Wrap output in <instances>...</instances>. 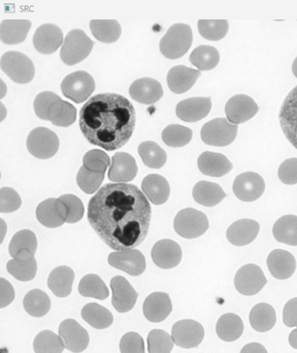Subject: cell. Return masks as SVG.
Masks as SVG:
<instances>
[{
  "label": "cell",
  "instance_id": "6da1fadb",
  "mask_svg": "<svg viewBox=\"0 0 297 353\" xmlns=\"http://www.w3.org/2000/svg\"><path fill=\"white\" fill-rule=\"evenodd\" d=\"M152 210L133 184L109 183L91 198L88 217L92 229L111 249L133 250L146 239Z\"/></svg>",
  "mask_w": 297,
  "mask_h": 353
},
{
  "label": "cell",
  "instance_id": "7a4b0ae2",
  "mask_svg": "<svg viewBox=\"0 0 297 353\" xmlns=\"http://www.w3.org/2000/svg\"><path fill=\"white\" fill-rule=\"evenodd\" d=\"M136 113L127 98L115 94L92 97L80 113V127L85 139L107 151L119 150L133 135Z\"/></svg>",
  "mask_w": 297,
  "mask_h": 353
},
{
  "label": "cell",
  "instance_id": "3957f363",
  "mask_svg": "<svg viewBox=\"0 0 297 353\" xmlns=\"http://www.w3.org/2000/svg\"><path fill=\"white\" fill-rule=\"evenodd\" d=\"M193 43V32L189 25L174 24L161 39L160 50L165 57L176 59L190 50Z\"/></svg>",
  "mask_w": 297,
  "mask_h": 353
},
{
  "label": "cell",
  "instance_id": "277c9868",
  "mask_svg": "<svg viewBox=\"0 0 297 353\" xmlns=\"http://www.w3.org/2000/svg\"><path fill=\"white\" fill-rule=\"evenodd\" d=\"M94 45V41L82 30H72L62 45L61 61L68 65L80 63L91 54Z\"/></svg>",
  "mask_w": 297,
  "mask_h": 353
},
{
  "label": "cell",
  "instance_id": "5b68a950",
  "mask_svg": "<svg viewBox=\"0 0 297 353\" xmlns=\"http://www.w3.org/2000/svg\"><path fill=\"white\" fill-rule=\"evenodd\" d=\"M174 227L178 235L184 239H194L200 237L209 230V219L201 211L187 208L177 214Z\"/></svg>",
  "mask_w": 297,
  "mask_h": 353
},
{
  "label": "cell",
  "instance_id": "8992f818",
  "mask_svg": "<svg viewBox=\"0 0 297 353\" xmlns=\"http://www.w3.org/2000/svg\"><path fill=\"white\" fill-rule=\"evenodd\" d=\"M0 65L5 74L16 83H29L34 77V65L31 59L22 52H6L2 56Z\"/></svg>",
  "mask_w": 297,
  "mask_h": 353
},
{
  "label": "cell",
  "instance_id": "52a82bcc",
  "mask_svg": "<svg viewBox=\"0 0 297 353\" xmlns=\"http://www.w3.org/2000/svg\"><path fill=\"white\" fill-rule=\"evenodd\" d=\"M237 132V125L230 123L226 119L217 118L204 125L201 137L203 143L209 146L227 147L236 140Z\"/></svg>",
  "mask_w": 297,
  "mask_h": 353
},
{
  "label": "cell",
  "instance_id": "ba28073f",
  "mask_svg": "<svg viewBox=\"0 0 297 353\" xmlns=\"http://www.w3.org/2000/svg\"><path fill=\"white\" fill-rule=\"evenodd\" d=\"M95 90V81L88 72L77 71L65 77L61 83V91L65 97L76 103L87 101Z\"/></svg>",
  "mask_w": 297,
  "mask_h": 353
},
{
  "label": "cell",
  "instance_id": "9c48e42d",
  "mask_svg": "<svg viewBox=\"0 0 297 353\" xmlns=\"http://www.w3.org/2000/svg\"><path fill=\"white\" fill-rule=\"evenodd\" d=\"M26 147L38 159H49L57 153L59 141L57 135L48 128H37L28 135Z\"/></svg>",
  "mask_w": 297,
  "mask_h": 353
},
{
  "label": "cell",
  "instance_id": "30bf717a",
  "mask_svg": "<svg viewBox=\"0 0 297 353\" xmlns=\"http://www.w3.org/2000/svg\"><path fill=\"white\" fill-rule=\"evenodd\" d=\"M266 283L267 279L262 269L253 263L242 267L234 278V286L237 292L244 296L257 294Z\"/></svg>",
  "mask_w": 297,
  "mask_h": 353
},
{
  "label": "cell",
  "instance_id": "8fae6325",
  "mask_svg": "<svg viewBox=\"0 0 297 353\" xmlns=\"http://www.w3.org/2000/svg\"><path fill=\"white\" fill-rule=\"evenodd\" d=\"M205 332L203 326L194 320H181L172 328V338L179 347L190 349L197 347L203 342Z\"/></svg>",
  "mask_w": 297,
  "mask_h": 353
},
{
  "label": "cell",
  "instance_id": "7c38bea8",
  "mask_svg": "<svg viewBox=\"0 0 297 353\" xmlns=\"http://www.w3.org/2000/svg\"><path fill=\"white\" fill-rule=\"evenodd\" d=\"M36 216L39 223L46 228L61 227L67 223L68 210L67 204L61 198H50L39 203L36 210Z\"/></svg>",
  "mask_w": 297,
  "mask_h": 353
},
{
  "label": "cell",
  "instance_id": "4fadbf2b",
  "mask_svg": "<svg viewBox=\"0 0 297 353\" xmlns=\"http://www.w3.org/2000/svg\"><path fill=\"white\" fill-rule=\"evenodd\" d=\"M265 190V183L260 174L246 172L239 174L233 184V191L243 202L252 203L259 199Z\"/></svg>",
  "mask_w": 297,
  "mask_h": 353
},
{
  "label": "cell",
  "instance_id": "5bb4252c",
  "mask_svg": "<svg viewBox=\"0 0 297 353\" xmlns=\"http://www.w3.org/2000/svg\"><path fill=\"white\" fill-rule=\"evenodd\" d=\"M279 121L287 140L297 150V85L289 92L283 101Z\"/></svg>",
  "mask_w": 297,
  "mask_h": 353
},
{
  "label": "cell",
  "instance_id": "9a60e30c",
  "mask_svg": "<svg viewBox=\"0 0 297 353\" xmlns=\"http://www.w3.org/2000/svg\"><path fill=\"white\" fill-rule=\"evenodd\" d=\"M108 263L114 268L134 276L141 275L147 266L143 254L138 250H120L111 253L108 256Z\"/></svg>",
  "mask_w": 297,
  "mask_h": 353
},
{
  "label": "cell",
  "instance_id": "2e32d148",
  "mask_svg": "<svg viewBox=\"0 0 297 353\" xmlns=\"http://www.w3.org/2000/svg\"><path fill=\"white\" fill-rule=\"evenodd\" d=\"M258 105L252 97L245 94L234 95L227 102L225 113L230 123L238 125L244 123L255 117L258 112Z\"/></svg>",
  "mask_w": 297,
  "mask_h": 353
},
{
  "label": "cell",
  "instance_id": "e0dca14e",
  "mask_svg": "<svg viewBox=\"0 0 297 353\" xmlns=\"http://www.w3.org/2000/svg\"><path fill=\"white\" fill-rule=\"evenodd\" d=\"M59 336L64 341L65 348L72 352H81L89 345L88 332L74 319L62 322L59 328Z\"/></svg>",
  "mask_w": 297,
  "mask_h": 353
},
{
  "label": "cell",
  "instance_id": "ac0fdd59",
  "mask_svg": "<svg viewBox=\"0 0 297 353\" xmlns=\"http://www.w3.org/2000/svg\"><path fill=\"white\" fill-rule=\"evenodd\" d=\"M111 289L113 292L112 303L117 312L125 313L134 308L138 299V293L133 286L123 276H114L111 280Z\"/></svg>",
  "mask_w": 297,
  "mask_h": 353
},
{
  "label": "cell",
  "instance_id": "d6986e66",
  "mask_svg": "<svg viewBox=\"0 0 297 353\" xmlns=\"http://www.w3.org/2000/svg\"><path fill=\"white\" fill-rule=\"evenodd\" d=\"M152 259L155 265L161 269H173L181 263L183 250L174 241L161 240L152 249Z\"/></svg>",
  "mask_w": 297,
  "mask_h": 353
},
{
  "label": "cell",
  "instance_id": "ffe728a7",
  "mask_svg": "<svg viewBox=\"0 0 297 353\" xmlns=\"http://www.w3.org/2000/svg\"><path fill=\"white\" fill-rule=\"evenodd\" d=\"M32 42L36 50L41 54H52L63 43V32L54 24L42 25L36 30Z\"/></svg>",
  "mask_w": 297,
  "mask_h": 353
},
{
  "label": "cell",
  "instance_id": "44dd1931",
  "mask_svg": "<svg viewBox=\"0 0 297 353\" xmlns=\"http://www.w3.org/2000/svg\"><path fill=\"white\" fill-rule=\"evenodd\" d=\"M212 108L210 97L187 99L178 103L176 114L181 121L196 122L209 115Z\"/></svg>",
  "mask_w": 297,
  "mask_h": 353
},
{
  "label": "cell",
  "instance_id": "7402d4cb",
  "mask_svg": "<svg viewBox=\"0 0 297 353\" xmlns=\"http://www.w3.org/2000/svg\"><path fill=\"white\" fill-rule=\"evenodd\" d=\"M137 173V163L131 154L125 152L114 154L108 172L109 180L114 183H128L136 177Z\"/></svg>",
  "mask_w": 297,
  "mask_h": 353
},
{
  "label": "cell",
  "instance_id": "603a6c76",
  "mask_svg": "<svg viewBox=\"0 0 297 353\" xmlns=\"http://www.w3.org/2000/svg\"><path fill=\"white\" fill-rule=\"evenodd\" d=\"M38 242L35 234L29 230L16 233L9 245L10 255L13 259L28 261L34 259Z\"/></svg>",
  "mask_w": 297,
  "mask_h": 353
},
{
  "label": "cell",
  "instance_id": "cb8c5ba5",
  "mask_svg": "<svg viewBox=\"0 0 297 353\" xmlns=\"http://www.w3.org/2000/svg\"><path fill=\"white\" fill-rule=\"evenodd\" d=\"M259 223L255 220L240 219L231 224L227 230V239L236 246H245L252 243L258 236Z\"/></svg>",
  "mask_w": 297,
  "mask_h": 353
},
{
  "label": "cell",
  "instance_id": "d4e9b609",
  "mask_svg": "<svg viewBox=\"0 0 297 353\" xmlns=\"http://www.w3.org/2000/svg\"><path fill=\"white\" fill-rule=\"evenodd\" d=\"M201 72L196 69L176 65L168 72L167 81L168 87L174 94H184L196 84Z\"/></svg>",
  "mask_w": 297,
  "mask_h": 353
},
{
  "label": "cell",
  "instance_id": "484cf974",
  "mask_svg": "<svg viewBox=\"0 0 297 353\" xmlns=\"http://www.w3.org/2000/svg\"><path fill=\"white\" fill-rule=\"evenodd\" d=\"M267 265L274 278L279 280L289 279L296 269L295 256L283 250H273L267 259Z\"/></svg>",
  "mask_w": 297,
  "mask_h": 353
},
{
  "label": "cell",
  "instance_id": "4316f807",
  "mask_svg": "<svg viewBox=\"0 0 297 353\" xmlns=\"http://www.w3.org/2000/svg\"><path fill=\"white\" fill-rule=\"evenodd\" d=\"M130 94L134 101L141 104L151 105L161 100L163 89L159 81L151 78H143L131 85Z\"/></svg>",
  "mask_w": 297,
  "mask_h": 353
},
{
  "label": "cell",
  "instance_id": "83f0119b",
  "mask_svg": "<svg viewBox=\"0 0 297 353\" xmlns=\"http://www.w3.org/2000/svg\"><path fill=\"white\" fill-rule=\"evenodd\" d=\"M173 305L167 293L154 292L145 300L143 312L148 321L160 323L170 316Z\"/></svg>",
  "mask_w": 297,
  "mask_h": 353
},
{
  "label": "cell",
  "instance_id": "f1b7e54d",
  "mask_svg": "<svg viewBox=\"0 0 297 353\" xmlns=\"http://www.w3.org/2000/svg\"><path fill=\"white\" fill-rule=\"evenodd\" d=\"M198 168L205 176L222 177L232 170L233 165L224 154L207 151L198 158Z\"/></svg>",
  "mask_w": 297,
  "mask_h": 353
},
{
  "label": "cell",
  "instance_id": "f546056e",
  "mask_svg": "<svg viewBox=\"0 0 297 353\" xmlns=\"http://www.w3.org/2000/svg\"><path fill=\"white\" fill-rule=\"evenodd\" d=\"M32 22L28 19H6L0 25V39L6 45H17L25 41Z\"/></svg>",
  "mask_w": 297,
  "mask_h": 353
},
{
  "label": "cell",
  "instance_id": "4dcf8cb0",
  "mask_svg": "<svg viewBox=\"0 0 297 353\" xmlns=\"http://www.w3.org/2000/svg\"><path fill=\"white\" fill-rule=\"evenodd\" d=\"M141 188L148 199L154 205H161L167 202L170 194L168 181L160 174H150L144 178Z\"/></svg>",
  "mask_w": 297,
  "mask_h": 353
},
{
  "label": "cell",
  "instance_id": "1f68e13d",
  "mask_svg": "<svg viewBox=\"0 0 297 353\" xmlns=\"http://www.w3.org/2000/svg\"><path fill=\"white\" fill-rule=\"evenodd\" d=\"M74 272L68 266H59L49 275L48 285L58 298H67L71 294Z\"/></svg>",
  "mask_w": 297,
  "mask_h": 353
},
{
  "label": "cell",
  "instance_id": "d6a6232c",
  "mask_svg": "<svg viewBox=\"0 0 297 353\" xmlns=\"http://www.w3.org/2000/svg\"><path fill=\"white\" fill-rule=\"evenodd\" d=\"M227 196L223 188L216 183L210 181H199L193 190L194 201L201 205L205 207H214Z\"/></svg>",
  "mask_w": 297,
  "mask_h": 353
},
{
  "label": "cell",
  "instance_id": "836d02e7",
  "mask_svg": "<svg viewBox=\"0 0 297 353\" xmlns=\"http://www.w3.org/2000/svg\"><path fill=\"white\" fill-rule=\"evenodd\" d=\"M252 328L258 332L270 331L276 323L275 309L269 303H260L253 307L249 315Z\"/></svg>",
  "mask_w": 297,
  "mask_h": 353
},
{
  "label": "cell",
  "instance_id": "e575fe53",
  "mask_svg": "<svg viewBox=\"0 0 297 353\" xmlns=\"http://www.w3.org/2000/svg\"><path fill=\"white\" fill-rule=\"evenodd\" d=\"M244 331L242 319L234 313L221 316L216 325V333L222 341L234 342L240 338Z\"/></svg>",
  "mask_w": 297,
  "mask_h": 353
},
{
  "label": "cell",
  "instance_id": "d590c367",
  "mask_svg": "<svg viewBox=\"0 0 297 353\" xmlns=\"http://www.w3.org/2000/svg\"><path fill=\"white\" fill-rule=\"evenodd\" d=\"M273 235L279 243L297 246V216L287 214L280 217L273 227Z\"/></svg>",
  "mask_w": 297,
  "mask_h": 353
},
{
  "label": "cell",
  "instance_id": "8d00e7d4",
  "mask_svg": "<svg viewBox=\"0 0 297 353\" xmlns=\"http://www.w3.org/2000/svg\"><path fill=\"white\" fill-rule=\"evenodd\" d=\"M81 316L92 327L99 330L107 328L114 322L112 313L105 307L95 303L85 305L82 309Z\"/></svg>",
  "mask_w": 297,
  "mask_h": 353
},
{
  "label": "cell",
  "instance_id": "74e56055",
  "mask_svg": "<svg viewBox=\"0 0 297 353\" xmlns=\"http://www.w3.org/2000/svg\"><path fill=\"white\" fill-rule=\"evenodd\" d=\"M90 29L99 41L107 44L117 41L121 34V25L114 19H94L90 22Z\"/></svg>",
  "mask_w": 297,
  "mask_h": 353
},
{
  "label": "cell",
  "instance_id": "f35d334b",
  "mask_svg": "<svg viewBox=\"0 0 297 353\" xmlns=\"http://www.w3.org/2000/svg\"><path fill=\"white\" fill-rule=\"evenodd\" d=\"M25 312L35 318L48 314L51 309V299L43 290L35 289L29 292L24 299Z\"/></svg>",
  "mask_w": 297,
  "mask_h": 353
},
{
  "label": "cell",
  "instance_id": "ab89813d",
  "mask_svg": "<svg viewBox=\"0 0 297 353\" xmlns=\"http://www.w3.org/2000/svg\"><path fill=\"white\" fill-rule=\"evenodd\" d=\"M77 110L68 101L59 100L52 104L49 110V120L57 127L67 128L74 124Z\"/></svg>",
  "mask_w": 297,
  "mask_h": 353
},
{
  "label": "cell",
  "instance_id": "60d3db41",
  "mask_svg": "<svg viewBox=\"0 0 297 353\" xmlns=\"http://www.w3.org/2000/svg\"><path fill=\"white\" fill-rule=\"evenodd\" d=\"M190 62L201 71L212 70L220 61L217 49L210 46H200L190 55Z\"/></svg>",
  "mask_w": 297,
  "mask_h": 353
},
{
  "label": "cell",
  "instance_id": "b9f144b4",
  "mask_svg": "<svg viewBox=\"0 0 297 353\" xmlns=\"http://www.w3.org/2000/svg\"><path fill=\"white\" fill-rule=\"evenodd\" d=\"M138 152L148 168L159 170L167 163L166 152L154 141H144L139 146Z\"/></svg>",
  "mask_w": 297,
  "mask_h": 353
},
{
  "label": "cell",
  "instance_id": "7bdbcfd3",
  "mask_svg": "<svg viewBox=\"0 0 297 353\" xmlns=\"http://www.w3.org/2000/svg\"><path fill=\"white\" fill-rule=\"evenodd\" d=\"M79 292L85 298L105 300L108 298L109 290L100 276L89 274L81 279L79 285Z\"/></svg>",
  "mask_w": 297,
  "mask_h": 353
},
{
  "label": "cell",
  "instance_id": "ee69618b",
  "mask_svg": "<svg viewBox=\"0 0 297 353\" xmlns=\"http://www.w3.org/2000/svg\"><path fill=\"white\" fill-rule=\"evenodd\" d=\"M193 132L190 128L173 124L167 126L163 132V140L165 144L172 148L186 146L192 140Z\"/></svg>",
  "mask_w": 297,
  "mask_h": 353
},
{
  "label": "cell",
  "instance_id": "f6af8a7d",
  "mask_svg": "<svg viewBox=\"0 0 297 353\" xmlns=\"http://www.w3.org/2000/svg\"><path fill=\"white\" fill-rule=\"evenodd\" d=\"M198 30L207 41H218L225 37L229 32V22L225 19H201L198 21Z\"/></svg>",
  "mask_w": 297,
  "mask_h": 353
},
{
  "label": "cell",
  "instance_id": "bcb514c9",
  "mask_svg": "<svg viewBox=\"0 0 297 353\" xmlns=\"http://www.w3.org/2000/svg\"><path fill=\"white\" fill-rule=\"evenodd\" d=\"M37 267L35 259L28 261L12 259L8 263V272L21 282L34 279L37 274Z\"/></svg>",
  "mask_w": 297,
  "mask_h": 353
},
{
  "label": "cell",
  "instance_id": "7dc6e473",
  "mask_svg": "<svg viewBox=\"0 0 297 353\" xmlns=\"http://www.w3.org/2000/svg\"><path fill=\"white\" fill-rule=\"evenodd\" d=\"M65 348L61 336L51 331L41 332L34 339V349L36 352H62Z\"/></svg>",
  "mask_w": 297,
  "mask_h": 353
},
{
  "label": "cell",
  "instance_id": "c3c4849f",
  "mask_svg": "<svg viewBox=\"0 0 297 353\" xmlns=\"http://www.w3.org/2000/svg\"><path fill=\"white\" fill-rule=\"evenodd\" d=\"M148 352H170L174 348V339L163 330H153L147 338Z\"/></svg>",
  "mask_w": 297,
  "mask_h": 353
},
{
  "label": "cell",
  "instance_id": "681fc988",
  "mask_svg": "<svg viewBox=\"0 0 297 353\" xmlns=\"http://www.w3.org/2000/svg\"><path fill=\"white\" fill-rule=\"evenodd\" d=\"M104 176L105 174L92 172L82 166L78 173L77 183L85 194H94L101 185Z\"/></svg>",
  "mask_w": 297,
  "mask_h": 353
},
{
  "label": "cell",
  "instance_id": "f907efd6",
  "mask_svg": "<svg viewBox=\"0 0 297 353\" xmlns=\"http://www.w3.org/2000/svg\"><path fill=\"white\" fill-rule=\"evenodd\" d=\"M110 165V158L100 150L88 152L83 158V166L92 172L105 174Z\"/></svg>",
  "mask_w": 297,
  "mask_h": 353
},
{
  "label": "cell",
  "instance_id": "816d5d0a",
  "mask_svg": "<svg viewBox=\"0 0 297 353\" xmlns=\"http://www.w3.org/2000/svg\"><path fill=\"white\" fill-rule=\"evenodd\" d=\"M61 100L59 95L52 92H43L39 94L34 101V111L39 118L42 120H49V110L56 101Z\"/></svg>",
  "mask_w": 297,
  "mask_h": 353
},
{
  "label": "cell",
  "instance_id": "f5cc1de1",
  "mask_svg": "<svg viewBox=\"0 0 297 353\" xmlns=\"http://www.w3.org/2000/svg\"><path fill=\"white\" fill-rule=\"evenodd\" d=\"M21 198L11 188H2L0 190V212L11 213L21 206Z\"/></svg>",
  "mask_w": 297,
  "mask_h": 353
},
{
  "label": "cell",
  "instance_id": "db71d44e",
  "mask_svg": "<svg viewBox=\"0 0 297 353\" xmlns=\"http://www.w3.org/2000/svg\"><path fill=\"white\" fill-rule=\"evenodd\" d=\"M67 204L68 210V223H78L84 216L85 209L80 198L74 194H63L61 197Z\"/></svg>",
  "mask_w": 297,
  "mask_h": 353
},
{
  "label": "cell",
  "instance_id": "11a10c76",
  "mask_svg": "<svg viewBox=\"0 0 297 353\" xmlns=\"http://www.w3.org/2000/svg\"><path fill=\"white\" fill-rule=\"evenodd\" d=\"M278 177L280 181L287 185L297 183V158H290L280 164Z\"/></svg>",
  "mask_w": 297,
  "mask_h": 353
},
{
  "label": "cell",
  "instance_id": "9f6ffc18",
  "mask_svg": "<svg viewBox=\"0 0 297 353\" xmlns=\"http://www.w3.org/2000/svg\"><path fill=\"white\" fill-rule=\"evenodd\" d=\"M120 349L121 352H145L143 339L136 332H128L122 336Z\"/></svg>",
  "mask_w": 297,
  "mask_h": 353
},
{
  "label": "cell",
  "instance_id": "6f0895ef",
  "mask_svg": "<svg viewBox=\"0 0 297 353\" xmlns=\"http://www.w3.org/2000/svg\"><path fill=\"white\" fill-rule=\"evenodd\" d=\"M283 322L288 327H297V298L286 303L283 309Z\"/></svg>",
  "mask_w": 297,
  "mask_h": 353
},
{
  "label": "cell",
  "instance_id": "680465c9",
  "mask_svg": "<svg viewBox=\"0 0 297 353\" xmlns=\"http://www.w3.org/2000/svg\"><path fill=\"white\" fill-rule=\"evenodd\" d=\"M15 299V292L11 283L0 279V308L8 306Z\"/></svg>",
  "mask_w": 297,
  "mask_h": 353
},
{
  "label": "cell",
  "instance_id": "91938a15",
  "mask_svg": "<svg viewBox=\"0 0 297 353\" xmlns=\"http://www.w3.org/2000/svg\"><path fill=\"white\" fill-rule=\"evenodd\" d=\"M242 352H267V350L258 343H252V344L244 346Z\"/></svg>",
  "mask_w": 297,
  "mask_h": 353
},
{
  "label": "cell",
  "instance_id": "94428289",
  "mask_svg": "<svg viewBox=\"0 0 297 353\" xmlns=\"http://www.w3.org/2000/svg\"><path fill=\"white\" fill-rule=\"evenodd\" d=\"M289 345L292 346L294 349L297 350V328L293 330L289 336Z\"/></svg>",
  "mask_w": 297,
  "mask_h": 353
},
{
  "label": "cell",
  "instance_id": "6125c7cd",
  "mask_svg": "<svg viewBox=\"0 0 297 353\" xmlns=\"http://www.w3.org/2000/svg\"><path fill=\"white\" fill-rule=\"evenodd\" d=\"M292 72H293L294 75H295L296 77L297 78V57L296 58L295 61H294V62H293Z\"/></svg>",
  "mask_w": 297,
  "mask_h": 353
},
{
  "label": "cell",
  "instance_id": "be15d7a7",
  "mask_svg": "<svg viewBox=\"0 0 297 353\" xmlns=\"http://www.w3.org/2000/svg\"><path fill=\"white\" fill-rule=\"evenodd\" d=\"M1 224H2L1 229L3 230V228H5V222L2 219H1ZM4 236H5V232H3L2 237H1V243H2L3 239H4Z\"/></svg>",
  "mask_w": 297,
  "mask_h": 353
}]
</instances>
